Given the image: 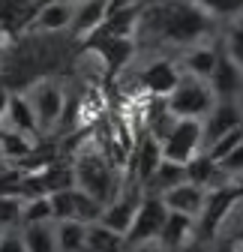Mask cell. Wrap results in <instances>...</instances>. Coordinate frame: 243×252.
Wrapping results in <instances>:
<instances>
[{"mask_svg":"<svg viewBox=\"0 0 243 252\" xmlns=\"http://www.w3.org/2000/svg\"><path fill=\"white\" fill-rule=\"evenodd\" d=\"M141 18H147V24L162 42L177 48L201 45V39H207L216 27V18L207 15L195 0H165L150 12H141Z\"/></svg>","mask_w":243,"mask_h":252,"instance_id":"1","label":"cell"},{"mask_svg":"<svg viewBox=\"0 0 243 252\" xmlns=\"http://www.w3.org/2000/svg\"><path fill=\"white\" fill-rule=\"evenodd\" d=\"M72 174H75V189L87 192L90 198H96L102 207L120 192V171L114 162L96 147H84L75 153L72 159Z\"/></svg>","mask_w":243,"mask_h":252,"instance_id":"2","label":"cell"},{"mask_svg":"<svg viewBox=\"0 0 243 252\" xmlns=\"http://www.w3.org/2000/svg\"><path fill=\"white\" fill-rule=\"evenodd\" d=\"M168 111L174 117H186V120H204L210 114V108L216 105V96L210 90L207 81H198L192 75H180L177 87L168 93L165 99Z\"/></svg>","mask_w":243,"mask_h":252,"instance_id":"3","label":"cell"},{"mask_svg":"<svg viewBox=\"0 0 243 252\" xmlns=\"http://www.w3.org/2000/svg\"><path fill=\"white\" fill-rule=\"evenodd\" d=\"M162 144V159L186 165L192 162L198 153H204V138H201V120H186V117H174L168 135L159 141Z\"/></svg>","mask_w":243,"mask_h":252,"instance_id":"4","label":"cell"},{"mask_svg":"<svg viewBox=\"0 0 243 252\" xmlns=\"http://www.w3.org/2000/svg\"><path fill=\"white\" fill-rule=\"evenodd\" d=\"M141 198H144V186L135 183V180H126L123 186H120V192L102 207V219H99V222L108 225L111 231H117V234L126 237L132 219H135V213H138Z\"/></svg>","mask_w":243,"mask_h":252,"instance_id":"5","label":"cell"},{"mask_svg":"<svg viewBox=\"0 0 243 252\" xmlns=\"http://www.w3.org/2000/svg\"><path fill=\"white\" fill-rule=\"evenodd\" d=\"M27 99H30V108H33V114H36L39 132L45 135V132L57 129L60 114H63V105H66V93L60 90L54 81H36L27 90Z\"/></svg>","mask_w":243,"mask_h":252,"instance_id":"6","label":"cell"},{"mask_svg":"<svg viewBox=\"0 0 243 252\" xmlns=\"http://www.w3.org/2000/svg\"><path fill=\"white\" fill-rule=\"evenodd\" d=\"M165 219H168V207L159 195H150L144 192L141 204H138V213L132 219V225L126 231V246H135V243H144V240H156L162 225H165Z\"/></svg>","mask_w":243,"mask_h":252,"instance_id":"7","label":"cell"},{"mask_svg":"<svg viewBox=\"0 0 243 252\" xmlns=\"http://www.w3.org/2000/svg\"><path fill=\"white\" fill-rule=\"evenodd\" d=\"M84 51H93L99 63L105 66V75L114 78L123 66H129V60L135 57V39H114V36H90L81 42Z\"/></svg>","mask_w":243,"mask_h":252,"instance_id":"8","label":"cell"},{"mask_svg":"<svg viewBox=\"0 0 243 252\" xmlns=\"http://www.w3.org/2000/svg\"><path fill=\"white\" fill-rule=\"evenodd\" d=\"M180 63L162 57V60H153V63H147V66L138 72V87L147 93V96H153V99H168V93L177 87L180 81Z\"/></svg>","mask_w":243,"mask_h":252,"instance_id":"9","label":"cell"},{"mask_svg":"<svg viewBox=\"0 0 243 252\" xmlns=\"http://www.w3.org/2000/svg\"><path fill=\"white\" fill-rule=\"evenodd\" d=\"M237 126H243V108L240 99H228V102H216L210 108V114L201 120V138H204V150L210 144H216L222 135L234 132Z\"/></svg>","mask_w":243,"mask_h":252,"instance_id":"10","label":"cell"},{"mask_svg":"<svg viewBox=\"0 0 243 252\" xmlns=\"http://www.w3.org/2000/svg\"><path fill=\"white\" fill-rule=\"evenodd\" d=\"M75 6L63 3V0H42V6L33 12L24 30H36V33H60V30L72 27Z\"/></svg>","mask_w":243,"mask_h":252,"instance_id":"11","label":"cell"},{"mask_svg":"<svg viewBox=\"0 0 243 252\" xmlns=\"http://www.w3.org/2000/svg\"><path fill=\"white\" fill-rule=\"evenodd\" d=\"M210 90H213L216 102H228V99H240L243 96V69L237 66L234 60L225 57V51L219 48V60H216V69L210 75Z\"/></svg>","mask_w":243,"mask_h":252,"instance_id":"12","label":"cell"},{"mask_svg":"<svg viewBox=\"0 0 243 252\" xmlns=\"http://www.w3.org/2000/svg\"><path fill=\"white\" fill-rule=\"evenodd\" d=\"M207 192L210 189H201L195 183H180L168 192H162L159 198L165 201L168 213H180V216H189L198 222V216L204 213V204H207Z\"/></svg>","mask_w":243,"mask_h":252,"instance_id":"13","label":"cell"},{"mask_svg":"<svg viewBox=\"0 0 243 252\" xmlns=\"http://www.w3.org/2000/svg\"><path fill=\"white\" fill-rule=\"evenodd\" d=\"M6 129L30 138V141H39V123H36V114L33 108H30V99H27V93H18L12 90L9 93V108H6V120H3Z\"/></svg>","mask_w":243,"mask_h":252,"instance_id":"14","label":"cell"},{"mask_svg":"<svg viewBox=\"0 0 243 252\" xmlns=\"http://www.w3.org/2000/svg\"><path fill=\"white\" fill-rule=\"evenodd\" d=\"M132 180L135 183H141V186H147V180L153 177V171L159 168V162H162V144L153 138V135H141V141L135 144V150H132Z\"/></svg>","mask_w":243,"mask_h":252,"instance_id":"15","label":"cell"},{"mask_svg":"<svg viewBox=\"0 0 243 252\" xmlns=\"http://www.w3.org/2000/svg\"><path fill=\"white\" fill-rule=\"evenodd\" d=\"M216 60H219V45L213 42H201V45H192L183 60H180V72L183 75H192L198 81H210L216 69Z\"/></svg>","mask_w":243,"mask_h":252,"instance_id":"16","label":"cell"},{"mask_svg":"<svg viewBox=\"0 0 243 252\" xmlns=\"http://www.w3.org/2000/svg\"><path fill=\"white\" fill-rule=\"evenodd\" d=\"M195 237H198L195 219L180 216V213H168V219H165V225H162V231H159L156 240H159L168 252H180L183 246H189Z\"/></svg>","mask_w":243,"mask_h":252,"instance_id":"17","label":"cell"},{"mask_svg":"<svg viewBox=\"0 0 243 252\" xmlns=\"http://www.w3.org/2000/svg\"><path fill=\"white\" fill-rule=\"evenodd\" d=\"M108 3L111 0H84V3L75 6V18H72V33L84 42L93 30L105 21L108 15Z\"/></svg>","mask_w":243,"mask_h":252,"instance_id":"18","label":"cell"},{"mask_svg":"<svg viewBox=\"0 0 243 252\" xmlns=\"http://www.w3.org/2000/svg\"><path fill=\"white\" fill-rule=\"evenodd\" d=\"M39 6L42 3H36V0H0V30L3 33L24 30Z\"/></svg>","mask_w":243,"mask_h":252,"instance_id":"19","label":"cell"},{"mask_svg":"<svg viewBox=\"0 0 243 252\" xmlns=\"http://www.w3.org/2000/svg\"><path fill=\"white\" fill-rule=\"evenodd\" d=\"M186 183H195V186H201V189L228 186L225 177L219 174V165L210 159L207 153H198L192 162H186Z\"/></svg>","mask_w":243,"mask_h":252,"instance_id":"20","label":"cell"},{"mask_svg":"<svg viewBox=\"0 0 243 252\" xmlns=\"http://www.w3.org/2000/svg\"><path fill=\"white\" fill-rule=\"evenodd\" d=\"M180 183H186V165H177V162L162 159L159 168L153 171V177L147 180L144 192H150V195H162V192H168V189H174V186H180Z\"/></svg>","mask_w":243,"mask_h":252,"instance_id":"21","label":"cell"},{"mask_svg":"<svg viewBox=\"0 0 243 252\" xmlns=\"http://www.w3.org/2000/svg\"><path fill=\"white\" fill-rule=\"evenodd\" d=\"M87 240V225L78 219H60L54 222V243L57 252H81Z\"/></svg>","mask_w":243,"mask_h":252,"instance_id":"22","label":"cell"},{"mask_svg":"<svg viewBox=\"0 0 243 252\" xmlns=\"http://www.w3.org/2000/svg\"><path fill=\"white\" fill-rule=\"evenodd\" d=\"M84 249H90V252H126V240H123V234L111 231L102 222H90Z\"/></svg>","mask_w":243,"mask_h":252,"instance_id":"23","label":"cell"},{"mask_svg":"<svg viewBox=\"0 0 243 252\" xmlns=\"http://www.w3.org/2000/svg\"><path fill=\"white\" fill-rule=\"evenodd\" d=\"M33 150H36V141H30V138H24V135H18V132L6 129V126L0 129V156H3V159H9L12 165L24 162Z\"/></svg>","mask_w":243,"mask_h":252,"instance_id":"24","label":"cell"},{"mask_svg":"<svg viewBox=\"0 0 243 252\" xmlns=\"http://www.w3.org/2000/svg\"><path fill=\"white\" fill-rule=\"evenodd\" d=\"M21 237H24L27 252H57V243H54V222L21 225Z\"/></svg>","mask_w":243,"mask_h":252,"instance_id":"25","label":"cell"},{"mask_svg":"<svg viewBox=\"0 0 243 252\" xmlns=\"http://www.w3.org/2000/svg\"><path fill=\"white\" fill-rule=\"evenodd\" d=\"M219 48L225 51V57H228V60H234L237 66L243 69V18H234V21L225 27Z\"/></svg>","mask_w":243,"mask_h":252,"instance_id":"26","label":"cell"},{"mask_svg":"<svg viewBox=\"0 0 243 252\" xmlns=\"http://www.w3.org/2000/svg\"><path fill=\"white\" fill-rule=\"evenodd\" d=\"M39 222H54V216H51V201H48V195H39V198H24V210H21V225H39Z\"/></svg>","mask_w":243,"mask_h":252,"instance_id":"27","label":"cell"},{"mask_svg":"<svg viewBox=\"0 0 243 252\" xmlns=\"http://www.w3.org/2000/svg\"><path fill=\"white\" fill-rule=\"evenodd\" d=\"M72 219H78V222L90 225V222H99L102 219V204L96 198H90L87 192H81V189H75V207H72Z\"/></svg>","mask_w":243,"mask_h":252,"instance_id":"28","label":"cell"},{"mask_svg":"<svg viewBox=\"0 0 243 252\" xmlns=\"http://www.w3.org/2000/svg\"><path fill=\"white\" fill-rule=\"evenodd\" d=\"M21 210H24L21 195H0V231L21 228Z\"/></svg>","mask_w":243,"mask_h":252,"instance_id":"29","label":"cell"},{"mask_svg":"<svg viewBox=\"0 0 243 252\" xmlns=\"http://www.w3.org/2000/svg\"><path fill=\"white\" fill-rule=\"evenodd\" d=\"M216 165H219V174L225 177V183H234L237 186V180L243 177V141L234 150H228Z\"/></svg>","mask_w":243,"mask_h":252,"instance_id":"30","label":"cell"},{"mask_svg":"<svg viewBox=\"0 0 243 252\" xmlns=\"http://www.w3.org/2000/svg\"><path fill=\"white\" fill-rule=\"evenodd\" d=\"M48 201H51V216H54V222H60V219H72L75 186H72V189H60V192L48 195Z\"/></svg>","mask_w":243,"mask_h":252,"instance_id":"31","label":"cell"},{"mask_svg":"<svg viewBox=\"0 0 243 252\" xmlns=\"http://www.w3.org/2000/svg\"><path fill=\"white\" fill-rule=\"evenodd\" d=\"M195 3L213 18H231L243 9V0H195Z\"/></svg>","mask_w":243,"mask_h":252,"instance_id":"32","label":"cell"},{"mask_svg":"<svg viewBox=\"0 0 243 252\" xmlns=\"http://www.w3.org/2000/svg\"><path fill=\"white\" fill-rule=\"evenodd\" d=\"M24 189V171L18 165L0 168V195H21Z\"/></svg>","mask_w":243,"mask_h":252,"instance_id":"33","label":"cell"},{"mask_svg":"<svg viewBox=\"0 0 243 252\" xmlns=\"http://www.w3.org/2000/svg\"><path fill=\"white\" fill-rule=\"evenodd\" d=\"M240 141H243V126H237V129H234V132H228V135H222V138H219L216 144H210V147H207L204 153H207V156H210V159H213V162H219V159H222V156H225L228 150H234V147H237Z\"/></svg>","mask_w":243,"mask_h":252,"instance_id":"34","label":"cell"},{"mask_svg":"<svg viewBox=\"0 0 243 252\" xmlns=\"http://www.w3.org/2000/svg\"><path fill=\"white\" fill-rule=\"evenodd\" d=\"M0 252H27L21 228H6L3 234H0Z\"/></svg>","mask_w":243,"mask_h":252,"instance_id":"35","label":"cell"},{"mask_svg":"<svg viewBox=\"0 0 243 252\" xmlns=\"http://www.w3.org/2000/svg\"><path fill=\"white\" fill-rule=\"evenodd\" d=\"M126 252H168L159 240H144V243H135V246H126Z\"/></svg>","mask_w":243,"mask_h":252,"instance_id":"36","label":"cell"},{"mask_svg":"<svg viewBox=\"0 0 243 252\" xmlns=\"http://www.w3.org/2000/svg\"><path fill=\"white\" fill-rule=\"evenodd\" d=\"M9 87L6 84H0V126H3V120H6V108H9Z\"/></svg>","mask_w":243,"mask_h":252,"instance_id":"37","label":"cell"},{"mask_svg":"<svg viewBox=\"0 0 243 252\" xmlns=\"http://www.w3.org/2000/svg\"><path fill=\"white\" fill-rule=\"evenodd\" d=\"M180 252H210V243H207V240H198V237H195V240H192L189 246H183Z\"/></svg>","mask_w":243,"mask_h":252,"instance_id":"38","label":"cell"},{"mask_svg":"<svg viewBox=\"0 0 243 252\" xmlns=\"http://www.w3.org/2000/svg\"><path fill=\"white\" fill-rule=\"evenodd\" d=\"M63 3H72V6H78V3H84V0H63Z\"/></svg>","mask_w":243,"mask_h":252,"instance_id":"39","label":"cell"},{"mask_svg":"<svg viewBox=\"0 0 243 252\" xmlns=\"http://www.w3.org/2000/svg\"><path fill=\"white\" fill-rule=\"evenodd\" d=\"M0 39H9V33H3V30H0Z\"/></svg>","mask_w":243,"mask_h":252,"instance_id":"40","label":"cell"},{"mask_svg":"<svg viewBox=\"0 0 243 252\" xmlns=\"http://www.w3.org/2000/svg\"><path fill=\"white\" fill-rule=\"evenodd\" d=\"M237 186H243V177H240V180H237Z\"/></svg>","mask_w":243,"mask_h":252,"instance_id":"41","label":"cell"},{"mask_svg":"<svg viewBox=\"0 0 243 252\" xmlns=\"http://www.w3.org/2000/svg\"><path fill=\"white\" fill-rule=\"evenodd\" d=\"M240 108H243V96H240Z\"/></svg>","mask_w":243,"mask_h":252,"instance_id":"42","label":"cell"},{"mask_svg":"<svg viewBox=\"0 0 243 252\" xmlns=\"http://www.w3.org/2000/svg\"><path fill=\"white\" fill-rule=\"evenodd\" d=\"M0 234H3V231H0Z\"/></svg>","mask_w":243,"mask_h":252,"instance_id":"43","label":"cell"},{"mask_svg":"<svg viewBox=\"0 0 243 252\" xmlns=\"http://www.w3.org/2000/svg\"><path fill=\"white\" fill-rule=\"evenodd\" d=\"M135 3H138V0H135Z\"/></svg>","mask_w":243,"mask_h":252,"instance_id":"44","label":"cell"}]
</instances>
